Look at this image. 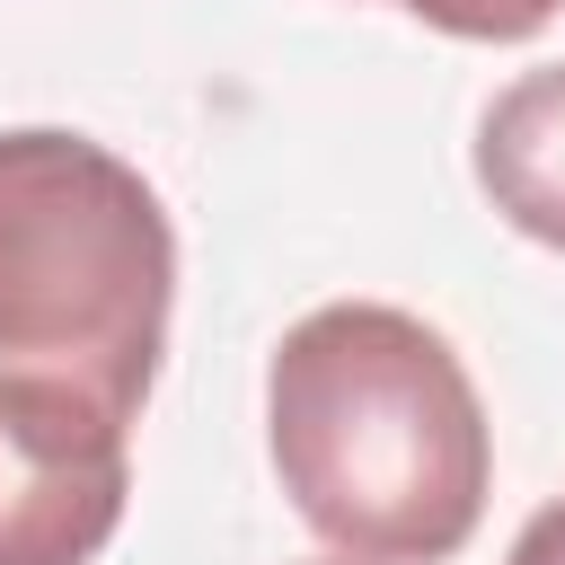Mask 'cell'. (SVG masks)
<instances>
[{"label":"cell","instance_id":"5b68a950","mask_svg":"<svg viewBox=\"0 0 565 565\" xmlns=\"http://www.w3.org/2000/svg\"><path fill=\"white\" fill-rule=\"evenodd\" d=\"M388 9H406V18H424L433 35H459V44H521V35H539L565 0H388Z\"/></svg>","mask_w":565,"mask_h":565},{"label":"cell","instance_id":"3957f363","mask_svg":"<svg viewBox=\"0 0 565 565\" xmlns=\"http://www.w3.org/2000/svg\"><path fill=\"white\" fill-rule=\"evenodd\" d=\"M132 433L0 397V565H88L124 530Z\"/></svg>","mask_w":565,"mask_h":565},{"label":"cell","instance_id":"7a4b0ae2","mask_svg":"<svg viewBox=\"0 0 565 565\" xmlns=\"http://www.w3.org/2000/svg\"><path fill=\"white\" fill-rule=\"evenodd\" d=\"M177 309V230L88 132H0V397L132 433Z\"/></svg>","mask_w":565,"mask_h":565},{"label":"cell","instance_id":"6da1fadb","mask_svg":"<svg viewBox=\"0 0 565 565\" xmlns=\"http://www.w3.org/2000/svg\"><path fill=\"white\" fill-rule=\"evenodd\" d=\"M265 450L291 512L353 565H441L477 539L494 433L441 327L327 300L265 362Z\"/></svg>","mask_w":565,"mask_h":565},{"label":"cell","instance_id":"277c9868","mask_svg":"<svg viewBox=\"0 0 565 565\" xmlns=\"http://www.w3.org/2000/svg\"><path fill=\"white\" fill-rule=\"evenodd\" d=\"M477 185L521 238L565 256V62L521 71L477 115Z\"/></svg>","mask_w":565,"mask_h":565},{"label":"cell","instance_id":"8992f818","mask_svg":"<svg viewBox=\"0 0 565 565\" xmlns=\"http://www.w3.org/2000/svg\"><path fill=\"white\" fill-rule=\"evenodd\" d=\"M503 565H565V494L556 503H539L530 521H521V539H512V556Z\"/></svg>","mask_w":565,"mask_h":565},{"label":"cell","instance_id":"52a82bcc","mask_svg":"<svg viewBox=\"0 0 565 565\" xmlns=\"http://www.w3.org/2000/svg\"><path fill=\"white\" fill-rule=\"evenodd\" d=\"M318 565H353V556H318Z\"/></svg>","mask_w":565,"mask_h":565}]
</instances>
